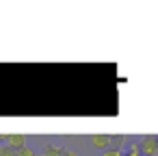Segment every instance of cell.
Masks as SVG:
<instances>
[{"label": "cell", "mask_w": 158, "mask_h": 156, "mask_svg": "<svg viewBox=\"0 0 158 156\" xmlns=\"http://www.w3.org/2000/svg\"><path fill=\"white\" fill-rule=\"evenodd\" d=\"M139 147H141V154H145V156H156V154H158V137H154V134L143 137L141 143H139Z\"/></svg>", "instance_id": "6da1fadb"}, {"label": "cell", "mask_w": 158, "mask_h": 156, "mask_svg": "<svg viewBox=\"0 0 158 156\" xmlns=\"http://www.w3.org/2000/svg\"><path fill=\"white\" fill-rule=\"evenodd\" d=\"M91 145L93 147H98V150H108L110 147V134H104V132H95V134H91Z\"/></svg>", "instance_id": "7a4b0ae2"}, {"label": "cell", "mask_w": 158, "mask_h": 156, "mask_svg": "<svg viewBox=\"0 0 158 156\" xmlns=\"http://www.w3.org/2000/svg\"><path fill=\"white\" fill-rule=\"evenodd\" d=\"M7 145H11V147H15V150H20V147H24L26 145V137L24 134H7Z\"/></svg>", "instance_id": "3957f363"}, {"label": "cell", "mask_w": 158, "mask_h": 156, "mask_svg": "<svg viewBox=\"0 0 158 156\" xmlns=\"http://www.w3.org/2000/svg\"><path fill=\"white\" fill-rule=\"evenodd\" d=\"M41 154H44V156H65V150H61V147H56V145H46Z\"/></svg>", "instance_id": "277c9868"}, {"label": "cell", "mask_w": 158, "mask_h": 156, "mask_svg": "<svg viewBox=\"0 0 158 156\" xmlns=\"http://www.w3.org/2000/svg\"><path fill=\"white\" fill-rule=\"evenodd\" d=\"M0 156H18V150L11 145H2L0 147Z\"/></svg>", "instance_id": "5b68a950"}, {"label": "cell", "mask_w": 158, "mask_h": 156, "mask_svg": "<svg viewBox=\"0 0 158 156\" xmlns=\"http://www.w3.org/2000/svg\"><path fill=\"white\" fill-rule=\"evenodd\" d=\"M102 156H123V154H121V150H119V147H108V150H104V152H102Z\"/></svg>", "instance_id": "8992f818"}, {"label": "cell", "mask_w": 158, "mask_h": 156, "mask_svg": "<svg viewBox=\"0 0 158 156\" xmlns=\"http://www.w3.org/2000/svg\"><path fill=\"white\" fill-rule=\"evenodd\" d=\"M123 156H141V147H139V143H132V145H130V152L123 154Z\"/></svg>", "instance_id": "52a82bcc"}, {"label": "cell", "mask_w": 158, "mask_h": 156, "mask_svg": "<svg viewBox=\"0 0 158 156\" xmlns=\"http://www.w3.org/2000/svg\"><path fill=\"white\" fill-rule=\"evenodd\" d=\"M18 156H35V152H33L28 145H24V147H20V150H18Z\"/></svg>", "instance_id": "ba28073f"}, {"label": "cell", "mask_w": 158, "mask_h": 156, "mask_svg": "<svg viewBox=\"0 0 158 156\" xmlns=\"http://www.w3.org/2000/svg\"><path fill=\"white\" fill-rule=\"evenodd\" d=\"M65 156H78V154H76V152H69V150H67V152H65Z\"/></svg>", "instance_id": "9c48e42d"}, {"label": "cell", "mask_w": 158, "mask_h": 156, "mask_svg": "<svg viewBox=\"0 0 158 156\" xmlns=\"http://www.w3.org/2000/svg\"><path fill=\"white\" fill-rule=\"evenodd\" d=\"M35 156H44V154H35Z\"/></svg>", "instance_id": "30bf717a"}]
</instances>
